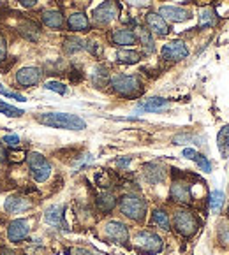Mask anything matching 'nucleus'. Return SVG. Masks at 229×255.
I'll list each match as a JSON object with an SVG mask.
<instances>
[{
	"label": "nucleus",
	"mask_w": 229,
	"mask_h": 255,
	"mask_svg": "<svg viewBox=\"0 0 229 255\" xmlns=\"http://www.w3.org/2000/svg\"><path fill=\"white\" fill-rule=\"evenodd\" d=\"M92 16H94V21L97 23V25H108V23H111L113 19L117 18V7H115V2H113V0H106V2H102V4L95 9Z\"/></svg>",
	"instance_id": "obj_12"
},
{
	"label": "nucleus",
	"mask_w": 229,
	"mask_h": 255,
	"mask_svg": "<svg viewBox=\"0 0 229 255\" xmlns=\"http://www.w3.org/2000/svg\"><path fill=\"white\" fill-rule=\"evenodd\" d=\"M67 28L71 32H87L90 30V21L85 12H72L67 18Z\"/></svg>",
	"instance_id": "obj_20"
},
{
	"label": "nucleus",
	"mask_w": 229,
	"mask_h": 255,
	"mask_svg": "<svg viewBox=\"0 0 229 255\" xmlns=\"http://www.w3.org/2000/svg\"><path fill=\"white\" fill-rule=\"evenodd\" d=\"M217 146H219V151H221L222 157L229 158V125H224V127L219 130Z\"/></svg>",
	"instance_id": "obj_24"
},
{
	"label": "nucleus",
	"mask_w": 229,
	"mask_h": 255,
	"mask_svg": "<svg viewBox=\"0 0 229 255\" xmlns=\"http://www.w3.org/2000/svg\"><path fill=\"white\" fill-rule=\"evenodd\" d=\"M219 241H221L224 247L229 248V224H221L219 225Z\"/></svg>",
	"instance_id": "obj_35"
},
{
	"label": "nucleus",
	"mask_w": 229,
	"mask_h": 255,
	"mask_svg": "<svg viewBox=\"0 0 229 255\" xmlns=\"http://www.w3.org/2000/svg\"><path fill=\"white\" fill-rule=\"evenodd\" d=\"M7 60V41L2 34H0V65Z\"/></svg>",
	"instance_id": "obj_38"
},
{
	"label": "nucleus",
	"mask_w": 229,
	"mask_h": 255,
	"mask_svg": "<svg viewBox=\"0 0 229 255\" xmlns=\"http://www.w3.org/2000/svg\"><path fill=\"white\" fill-rule=\"evenodd\" d=\"M26 164H28V169H30V176L34 178V181L37 183H44V181L49 180L51 176V164L48 162V158L42 153H37V151H32L26 157Z\"/></svg>",
	"instance_id": "obj_4"
},
{
	"label": "nucleus",
	"mask_w": 229,
	"mask_h": 255,
	"mask_svg": "<svg viewBox=\"0 0 229 255\" xmlns=\"http://www.w3.org/2000/svg\"><path fill=\"white\" fill-rule=\"evenodd\" d=\"M83 48H85V42H83L81 39H78V37L64 39V51L67 53V55H74V53L81 51Z\"/></svg>",
	"instance_id": "obj_29"
},
{
	"label": "nucleus",
	"mask_w": 229,
	"mask_h": 255,
	"mask_svg": "<svg viewBox=\"0 0 229 255\" xmlns=\"http://www.w3.org/2000/svg\"><path fill=\"white\" fill-rule=\"evenodd\" d=\"M44 222L53 227H58V229H64L65 220H64V206L60 204H55V206H49L44 213Z\"/></svg>",
	"instance_id": "obj_18"
},
{
	"label": "nucleus",
	"mask_w": 229,
	"mask_h": 255,
	"mask_svg": "<svg viewBox=\"0 0 229 255\" xmlns=\"http://www.w3.org/2000/svg\"><path fill=\"white\" fill-rule=\"evenodd\" d=\"M109 71L106 65H97L92 72V83H94L95 87H104L106 83H109Z\"/></svg>",
	"instance_id": "obj_26"
},
{
	"label": "nucleus",
	"mask_w": 229,
	"mask_h": 255,
	"mask_svg": "<svg viewBox=\"0 0 229 255\" xmlns=\"http://www.w3.org/2000/svg\"><path fill=\"white\" fill-rule=\"evenodd\" d=\"M152 220H154V224L157 225V227H161V229H164V231L171 229V222H169V217L164 210H155L154 215H152Z\"/></svg>",
	"instance_id": "obj_30"
},
{
	"label": "nucleus",
	"mask_w": 229,
	"mask_h": 255,
	"mask_svg": "<svg viewBox=\"0 0 229 255\" xmlns=\"http://www.w3.org/2000/svg\"><path fill=\"white\" fill-rule=\"evenodd\" d=\"M104 236L108 238L109 241H113V243L125 245L129 241L127 225L122 224V222H118V220L106 222L104 224Z\"/></svg>",
	"instance_id": "obj_8"
},
{
	"label": "nucleus",
	"mask_w": 229,
	"mask_h": 255,
	"mask_svg": "<svg viewBox=\"0 0 229 255\" xmlns=\"http://www.w3.org/2000/svg\"><path fill=\"white\" fill-rule=\"evenodd\" d=\"M95 204H97V210L101 211V213L108 215L113 211V208L117 206V199H115V195H113L111 192H102L97 199H95Z\"/></svg>",
	"instance_id": "obj_22"
},
{
	"label": "nucleus",
	"mask_w": 229,
	"mask_h": 255,
	"mask_svg": "<svg viewBox=\"0 0 229 255\" xmlns=\"http://www.w3.org/2000/svg\"><path fill=\"white\" fill-rule=\"evenodd\" d=\"M109 87L113 92L122 97H138L143 92V83L138 76H129V74H117L109 79Z\"/></svg>",
	"instance_id": "obj_2"
},
{
	"label": "nucleus",
	"mask_w": 229,
	"mask_h": 255,
	"mask_svg": "<svg viewBox=\"0 0 229 255\" xmlns=\"http://www.w3.org/2000/svg\"><path fill=\"white\" fill-rule=\"evenodd\" d=\"M145 21H147L148 30H150L152 34L159 35V37H166V35L171 32L168 21H166L159 12H148V14L145 16Z\"/></svg>",
	"instance_id": "obj_11"
},
{
	"label": "nucleus",
	"mask_w": 229,
	"mask_h": 255,
	"mask_svg": "<svg viewBox=\"0 0 229 255\" xmlns=\"http://www.w3.org/2000/svg\"><path fill=\"white\" fill-rule=\"evenodd\" d=\"M134 247L145 255H155L161 254L162 248H164V243H162L161 236H157L155 233L141 231V233H138L134 236Z\"/></svg>",
	"instance_id": "obj_5"
},
{
	"label": "nucleus",
	"mask_w": 229,
	"mask_h": 255,
	"mask_svg": "<svg viewBox=\"0 0 229 255\" xmlns=\"http://www.w3.org/2000/svg\"><path fill=\"white\" fill-rule=\"evenodd\" d=\"M76 255H92L90 252H87V250H81V248H78L76 250Z\"/></svg>",
	"instance_id": "obj_44"
},
{
	"label": "nucleus",
	"mask_w": 229,
	"mask_h": 255,
	"mask_svg": "<svg viewBox=\"0 0 229 255\" xmlns=\"http://www.w3.org/2000/svg\"><path fill=\"white\" fill-rule=\"evenodd\" d=\"M117 60L125 65H134L141 60V55L138 51H134V49H118Z\"/></svg>",
	"instance_id": "obj_25"
},
{
	"label": "nucleus",
	"mask_w": 229,
	"mask_h": 255,
	"mask_svg": "<svg viewBox=\"0 0 229 255\" xmlns=\"http://www.w3.org/2000/svg\"><path fill=\"white\" fill-rule=\"evenodd\" d=\"M5 158H7V151H5V148L0 144V162H4Z\"/></svg>",
	"instance_id": "obj_43"
},
{
	"label": "nucleus",
	"mask_w": 229,
	"mask_h": 255,
	"mask_svg": "<svg viewBox=\"0 0 229 255\" xmlns=\"http://www.w3.org/2000/svg\"><path fill=\"white\" fill-rule=\"evenodd\" d=\"M131 160H132V158L131 157H125V158H118V160H117V165H118V167H127V165L129 164H131Z\"/></svg>",
	"instance_id": "obj_41"
},
{
	"label": "nucleus",
	"mask_w": 229,
	"mask_h": 255,
	"mask_svg": "<svg viewBox=\"0 0 229 255\" xmlns=\"http://www.w3.org/2000/svg\"><path fill=\"white\" fill-rule=\"evenodd\" d=\"M18 2L23 5V7H26V9H32L35 4H37V0H18Z\"/></svg>",
	"instance_id": "obj_40"
},
{
	"label": "nucleus",
	"mask_w": 229,
	"mask_h": 255,
	"mask_svg": "<svg viewBox=\"0 0 229 255\" xmlns=\"http://www.w3.org/2000/svg\"><path fill=\"white\" fill-rule=\"evenodd\" d=\"M215 21H217V14H215L214 9L207 7L201 11V14H199V28H210V26L215 25Z\"/></svg>",
	"instance_id": "obj_28"
},
{
	"label": "nucleus",
	"mask_w": 229,
	"mask_h": 255,
	"mask_svg": "<svg viewBox=\"0 0 229 255\" xmlns=\"http://www.w3.org/2000/svg\"><path fill=\"white\" fill-rule=\"evenodd\" d=\"M85 48L88 49V53H92L94 56H101L102 55V44L99 41H88L85 44Z\"/></svg>",
	"instance_id": "obj_37"
},
{
	"label": "nucleus",
	"mask_w": 229,
	"mask_h": 255,
	"mask_svg": "<svg viewBox=\"0 0 229 255\" xmlns=\"http://www.w3.org/2000/svg\"><path fill=\"white\" fill-rule=\"evenodd\" d=\"M161 56L166 62H180L189 56V48L184 41H171L162 46Z\"/></svg>",
	"instance_id": "obj_7"
},
{
	"label": "nucleus",
	"mask_w": 229,
	"mask_h": 255,
	"mask_svg": "<svg viewBox=\"0 0 229 255\" xmlns=\"http://www.w3.org/2000/svg\"><path fill=\"white\" fill-rule=\"evenodd\" d=\"M194 155H196V150H192V148H185V150H184V157L185 158H191V160H192V158H194Z\"/></svg>",
	"instance_id": "obj_42"
},
{
	"label": "nucleus",
	"mask_w": 229,
	"mask_h": 255,
	"mask_svg": "<svg viewBox=\"0 0 229 255\" xmlns=\"http://www.w3.org/2000/svg\"><path fill=\"white\" fill-rule=\"evenodd\" d=\"M168 99H162V97H152L148 99V101H145L143 104L138 106V109H141V111H162V109L168 108Z\"/></svg>",
	"instance_id": "obj_23"
},
{
	"label": "nucleus",
	"mask_w": 229,
	"mask_h": 255,
	"mask_svg": "<svg viewBox=\"0 0 229 255\" xmlns=\"http://www.w3.org/2000/svg\"><path fill=\"white\" fill-rule=\"evenodd\" d=\"M0 94L4 95V97H7V99H12V101H19V102L26 101L25 95L16 94V92H12V90H7V88H4V85H0Z\"/></svg>",
	"instance_id": "obj_36"
},
{
	"label": "nucleus",
	"mask_w": 229,
	"mask_h": 255,
	"mask_svg": "<svg viewBox=\"0 0 229 255\" xmlns=\"http://www.w3.org/2000/svg\"><path fill=\"white\" fill-rule=\"evenodd\" d=\"M192 160L199 165V169H201V171H205V173H212V164H210V160L205 157V155H201V153H198V151H196V155H194V158H192Z\"/></svg>",
	"instance_id": "obj_34"
},
{
	"label": "nucleus",
	"mask_w": 229,
	"mask_h": 255,
	"mask_svg": "<svg viewBox=\"0 0 229 255\" xmlns=\"http://www.w3.org/2000/svg\"><path fill=\"white\" fill-rule=\"evenodd\" d=\"M28 233H30V225H28L26 220H23V218L12 220L11 224L7 225V238H9V241H12V243L23 241L26 236H28Z\"/></svg>",
	"instance_id": "obj_13"
},
{
	"label": "nucleus",
	"mask_w": 229,
	"mask_h": 255,
	"mask_svg": "<svg viewBox=\"0 0 229 255\" xmlns=\"http://www.w3.org/2000/svg\"><path fill=\"white\" fill-rule=\"evenodd\" d=\"M111 41L117 46L129 48V46H134L136 42H138V35H136L131 28H117V30H113Z\"/></svg>",
	"instance_id": "obj_15"
},
{
	"label": "nucleus",
	"mask_w": 229,
	"mask_h": 255,
	"mask_svg": "<svg viewBox=\"0 0 229 255\" xmlns=\"http://www.w3.org/2000/svg\"><path fill=\"white\" fill-rule=\"evenodd\" d=\"M37 124L49 128H64V130H85L87 124L78 115L71 113H41L35 117Z\"/></svg>",
	"instance_id": "obj_1"
},
{
	"label": "nucleus",
	"mask_w": 229,
	"mask_h": 255,
	"mask_svg": "<svg viewBox=\"0 0 229 255\" xmlns=\"http://www.w3.org/2000/svg\"><path fill=\"white\" fill-rule=\"evenodd\" d=\"M4 208H5L7 213L18 215V213H23V211H26L28 208H30V201L26 199V197H23V195H11V197L5 199Z\"/></svg>",
	"instance_id": "obj_16"
},
{
	"label": "nucleus",
	"mask_w": 229,
	"mask_h": 255,
	"mask_svg": "<svg viewBox=\"0 0 229 255\" xmlns=\"http://www.w3.org/2000/svg\"><path fill=\"white\" fill-rule=\"evenodd\" d=\"M18 28H19V34H21L26 41H37L39 35H41V28H39L37 21H34V19H30V18H21Z\"/></svg>",
	"instance_id": "obj_17"
},
{
	"label": "nucleus",
	"mask_w": 229,
	"mask_h": 255,
	"mask_svg": "<svg viewBox=\"0 0 229 255\" xmlns=\"http://www.w3.org/2000/svg\"><path fill=\"white\" fill-rule=\"evenodd\" d=\"M0 255H14V252H12V250H7V248H4Z\"/></svg>",
	"instance_id": "obj_45"
},
{
	"label": "nucleus",
	"mask_w": 229,
	"mask_h": 255,
	"mask_svg": "<svg viewBox=\"0 0 229 255\" xmlns=\"http://www.w3.org/2000/svg\"><path fill=\"white\" fill-rule=\"evenodd\" d=\"M2 141H4V144L7 148H18L19 146V137H18V135H14V134L5 135V137L2 139Z\"/></svg>",
	"instance_id": "obj_39"
},
{
	"label": "nucleus",
	"mask_w": 229,
	"mask_h": 255,
	"mask_svg": "<svg viewBox=\"0 0 229 255\" xmlns=\"http://www.w3.org/2000/svg\"><path fill=\"white\" fill-rule=\"evenodd\" d=\"M44 88H46V90H49V92H55V94H58V95L67 94V87H65L64 83H60V81H48L44 85Z\"/></svg>",
	"instance_id": "obj_33"
},
{
	"label": "nucleus",
	"mask_w": 229,
	"mask_h": 255,
	"mask_svg": "<svg viewBox=\"0 0 229 255\" xmlns=\"http://www.w3.org/2000/svg\"><path fill=\"white\" fill-rule=\"evenodd\" d=\"M173 225H175V229H177V233L182 234V236H185V238L194 236V234L198 233V229H199L198 218H196L194 213H192V211H189V210L175 211Z\"/></svg>",
	"instance_id": "obj_6"
},
{
	"label": "nucleus",
	"mask_w": 229,
	"mask_h": 255,
	"mask_svg": "<svg viewBox=\"0 0 229 255\" xmlns=\"http://www.w3.org/2000/svg\"><path fill=\"white\" fill-rule=\"evenodd\" d=\"M159 14L166 19V21H171V23H182V21H187L191 19V11L184 7H175V5H162L159 9Z\"/></svg>",
	"instance_id": "obj_14"
},
{
	"label": "nucleus",
	"mask_w": 229,
	"mask_h": 255,
	"mask_svg": "<svg viewBox=\"0 0 229 255\" xmlns=\"http://www.w3.org/2000/svg\"><path fill=\"white\" fill-rule=\"evenodd\" d=\"M41 69L39 67H21L16 72V85L21 88H32L41 81Z\"/></svg>",
	"instance_id": "obj_9"
},
{
	"label": "nucleus",
	"mask_w": 229,
	"mask_h": 255,
	"mask_svg": "<svg viewBox=\"0 0 229 255\" xmlns=\"http://www.w3.org/2000/svg\"><path fill=\"white\" fill-rule=\"evenodd\" d=\"M143 174H145V180L148 181V183H161V181H164V167H162L161 164H157V162H150V164H147L145 167H143Z\"/></svg>",
	"instance_id": "obj_19"
},
{
	"label": "nucleus",
	"mask_w": 229,
	"mask_h": 255,
	"mask_svg": "<svg viewBox=\"0 0 229 255\" xmlns=\"http://www.w3.org/2000/svg\"><path fill=\"white\" fill-rule=\"evenodd\" d=\"M120 211L134 222H143L147 215V203L136 194H125L120 199Z\"/></svg>",
	"instance_id": "obj_3"
},
{
	"label": "nucleus",
	"mask_w": 229,
	"mask_h": 255,
	"mask_svg": "<svg viewBox=\"0 0 229 255\" xmlns=\"http://www.w3.org/2000/svg\"><path fill=\"white\" fill-rule=\"evenodd\" d=\"M41 19L48 28H53V30H60L64 28V16H62L60 11H42Z\"/></svg>",
	"instance_id": "obj_21"
},
{
	"label": "nucleus",
	"mask_w": 229,
	"mask_h": 255,
	"mask_svg": "<svg viewBox=\"0 0 229 255\" xmlns=\"http://www.w3.org/2000/svg\"><path fill=\"white\" fill-rule=\"evenodd\" d=\"M169 197H171V201H175L178 204H189L192 201L191 185L182 180L173 181V185L169 188Z\"/></svg>",
	"instance_id": "obj_10"
},
{
	"label": "nucleus",
	"mask_w": 229,
	"mask_h": 255,
	"mask_svg": "<svg viewBox=\"0 0 229 255\" xmlns=\"http://www.w3.org/2000/svg\"><path fill=\"white\" fill-rule=\"evenodd\" d=\"M0 113H2V115H5V117H9V118H19V117H23V115H25V113H23V109L14 108V106L7 104V102H4V101H0Z\"/></svg>",
	"instance_id": "obj_32"
},
{
	"label": "nucleus",
	"mask_w": 229,
	"mask_h": 255,
	"mask_svg": "<svg viewBox=\"0 0 229 255\" xmlns=\"http://www.w3.org/2000/svg\"><path fill=\"white\" fill-rule=\"evenodd\" d=\"M138 39L139 42L143 44V48L147 49L148 53H152L155 49V44H154V35H152L150 30H147V28H143V26H139L138 28Z\"/></svg>",
	"instance_id": "obj_27"
},
{
	"label": "nucleus",
	"mask_w": 229,
	"mask_h": 255,
	"mask_svg": "<svg viewBox=\"0 0 229 255\" xmlns=\"http://www.w3.org/2000/svg\"><path fill=\"white\" fill-rule=\"evenodd\" d=\"M224 192L221 190H214L210 194V199H208V204H210V210L212 211H219L222 206H224Z\"/></svg>",
	"instance_id": "obj_31"
}]
</instances>
